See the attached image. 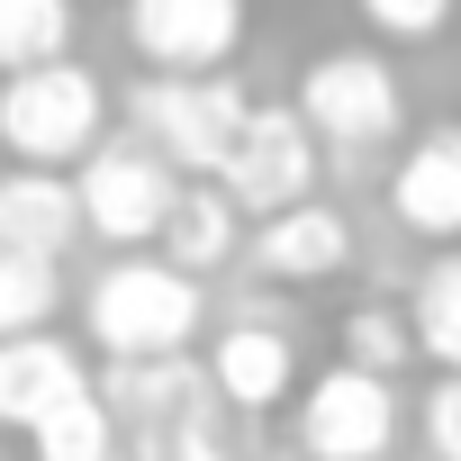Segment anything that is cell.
Listing matches in <instances>:
<instances>
[{"label":"cell","mask_w":461,"mask_h":461,"mask_svg":"<svg viewBox=\"0 0 461 461\" xmlns=\"http://www.w3.org/2000/svg\"><path fill=\"white\" fill-rule=\"evenodd\" d=\"M199 317H208L199 281L172 272L163 254H127V263H109V272L82 290V326H91V344H100L109 362H163V353H190Z\"/></svg>","instance_id":"1"},{"label":"cell","mask_w":461,"mask_h":461,"mask_svg":"<svg viewBox=\"0 0 461 461\" xmlns=\"http://www.w3.org/2000/svg\"><path fill=\"white\" fill-rule=\"evenodd\" d=\"M127 118H136L145 154H163L172 172L217 181L226 154H236V136H245V118H254V100H245V82H226V73H190V82L154 73V82L127 91Z\"/></svg>","instance_id":"2"},{"label":"cell","mask_w":461,"mask_h":461,"mask_svg":"<svg viewBox=\"0 0 461 461\" xmlns=\"http://www.w3.org/2000/svg\"><path fill=\"white\" fill-rule=\"evenodd\" d=\"M100 118H109V91L73 55L0 82V154L28 163V172H73L100 145Z\"/></svg>","instance_id":"3"},{"label":"cell","mask_w":461,"mask_h":461,"mask_svg":"<svg viewBox=\"0 0 461 461\" xmlns=\"http://www.w3.org/2000/svg\"><path fill=\"white\" fill-rule=\"evenodd\" d=\"M290 109H299V118L317 127V145H335L344 163L371 154V145H389V136L407 127V91H398L389 55H362V46L317 55V64L299 73V100H290Z\"/></svg>","instance_id":"4"},{"label":"cell","mask_w":461,"mask_h":461,"mask_svg":"<svg viewBox=\"0 0 461 461\" xmlns=\"http://www.w3.org/2000/svg\"><path fill=\"white\" fill-rule=\"evenodd\" d=\"M73 199H82V236H100L118 254H145L163 236L172 199H181V172L127 136V145H91L73 163Z\"/></svg>","instance_id":"5"},{"label":"cell","mask_w":461,"mask_h":461,"mask_svg":"<svg viewBox=\"0 0 461 461\" xmlns=\"http://www.w3.org/2000/svg\"><path fill=\"white\" fill-rule=\"evenodd\" d=\"M217 190L236 199L254 226L281 217V208H299V199H317V127L290 100H254L236 154H226V172H217Z\"/></svg>","instance_id":"6"},{"label":"cell","mask_w":461,"mask_h":461,"mask_svg":"<svg viewBox=\"0 0 461 461\" xmlns=\"http://www.w3.org/2000/svg\"><path fill=\"white\" fill-rule=\"evenodd\" d=\"M389 443H398V389L380 371L335 362L299 389V452L308 461H380Z\"/></svg>","instance_id":"7"},{"label":"cell","mask_w":461,"mask_h":461,"mask_svg":"<svg viewBox=\"0 0 461 461\" xmlns=\"http://www.w3.org/2000/svg\"><path fill=\"white\" fill-rule=\"evenodd\" d=\"M127 46L145 73H226V55L245 46V0H127Z\"/></svg>","instance_id":"8"},{"label":"cell","mask_w":461,"mask_h":461,"mask_svg":"<svg viewBox=\"0 0 461 461\" xmlns=\"http://www.w3.org/2000/svg\"><path fill=\"white\" fill-rule=\"evenodd\" d=\"M100 407L118 416V434H181V425H208L217 389H208V362L163 353V362H109Z\"/></svg>","instance_id":"9"},{"label":"cell","mask_w":461,"mask_h":461,"mask_svg":"<svg viewBox=\"0 0 461 461\" xmlns=\"http://www.w3.org/2000/svg\"><path fill=\"white\" fill-rule=\"evenodd\" d=\"M208 389H217V407H245V416L290 407L299 398V335L272 317H236L208 344Z\"/></svg>","instance_id":"10"},{"label":"cell","mask_w":461,"mask_h":461,"mask_svg":"<svg viewBox=\"0 0 461 461\" xmlns=\"http://www.w3.org/2000/svg\"><path fill=\"white\" fill-rule=\"evenodd\" d=\"M389 208H398L407 236H425V245H461V118H434V127L398 154V172H389Z\"/></svg>","instance_id":"11"},{"label":"cell","mask_w":461,"mask_h":461,"mask_svg":"<svg viewBox=\"0 0 461 461\" xmlns=\"http://www.w3.org/2000/svg\"><path fill=\"white\" fill-rule=\"evenodd\" d=\"M100 380L82 371V353L64 344V335H10L0 344V425L10 434H37L55 407H73V398H91Z\"/></svg>","instance_id":"12"},{"label":"cell","mask_w":461,"mask_h":461,"mask_svg":"<svg viewBox=\"0 0 461 461\" xmlns=\"http://www.w3.org/2000/svg\"><path fill=\"white\" fill-rule=\"evenodd\" d=\"M353 263V217L335 199H299L254 226V272L263 281H335Z\"/></svg>","instance_id":"13"},{"label":"cell","mask_w":461,"mask_h":461,"mask_svg":"<svg viewBox=\"0 0 461 461\" xmlns=\"http://www.w3.org/2000/svg\"><path fill=\"white\" fill-rule=\"evenodd\" d=\"M0 245H28L46 263H64L82 245V199H73V172H28L10 163L0 172Z\"/></svg>","instance_id":"14"},{"label":"cell","mask_w":461,"mask_h":461,"mask_svg":"<svg viewBox=\"0 0 461 461\" xmlns=\"http://www.w3.org/2000/svg\"><path fill=\"white\" fill-rule=\"evenodd\" d=\"M236 226H245V208L226 199L217 181H181V199H172V217H163V236H154V245H163V263H172V272H190V281H199V272H217L226 254L245 245Z\"/></svg>","instance_id":"15"},{"label":"cell","mask_w":461,"mask_h":461,"mask_svg":"<svg viewBox=\"0 0 461 461\" xmlns=\"http://www.w3.org/2000/svg\"><path fill=\"white\" fill-rule=\"evenodd\" d=\"M73 55V0H0V82Z\"/></svg>","instance_id":"16"},{"label":"cell","mask_w":461,"mask_h":461,"mask_svg":"<svg viewBox=\"0 0 461 461\" xmlns=\"http://www.w3.org/2000/svg\"><path fill=\"white\" fill-rule=\"evenodd\" d=\"M407 326H416V353H425V362L461 371V245L434 254V272H425L416 299H407Z\"/></svg>","instance_id":"17"},{"label":"cell","mask_w":461,"mask_h":461,"mask_svg":"<svg viewBox=\"0 0 461 461\" xmlns=\"http://www.w3.org/2000/svg\"><path fill=\"white\" fill-rule=\"evenodd\" d=\"M55 308H64V263H46L28 245H0V344L37 335Z\"/></svg>","instance_id":"18"},{"label":"cell","mask_w":461,"mask_h":461,"mask_svg":"<svg viewBox=\"0 0 461 461\" xmlns=\"http://www.w3.org/2000/svg\"><path fill=\"white\" fill-rule=\"evenodd\" d=\"M28 452H37V461H118V452H127V434H118V416H109V407H100V389H91V398L55 407V416L28 434Z\"/></svg>","instance_id":"19"},{"label":"cell","mask_w":461,"mask_h":461,"mask_svg":"<svg viewBox=\"0 0 461 461\" xmlns=\"http://www.w3.org/2000/svg\"><path fill=\"white\" fill-rule=\"evenodd\" d=\"M407 353H416V326H407L389 299H362V308L344 317V362H353V371H380V380H389Z\"/></svg>","instance_id":"20"},{"label":"cell","mask_w":461,"mask_h":461,"mask_svg":"<svg viewBox=\"0 0 461 461\" xmlns=\"http://www.w3.org/2000/svg\"><path fill=\"white\" fill-rule=\"evenodd\" d=\"M353 10L380 28V37H398V46H416V37H434L443 19H452V0H353Z\"/></svg>","instance_id":"21"},{"label":"cell","mask_w":461,"mask_h":461,"mask_svg":"<svg viewBox=\"0 0 461 461\" xmlns=\"http://www.w3.org/2000/svg\"><path fill=\"white\" fill-rule=\"evenodd\" d=\"M118 461H226L217 425H181V434H127Z\"/></svg>","instance_id":"22"},{"label":"cell","mask_w":461,"mask_h":461,"mask_svg":"<svg viewBox=\"0 0 461 461\" xmlns=\"http://www.w3.org/2000/svg\"><path fill=\"white\" fill-rule=\"evenodd\" d=\"M425 452L434 461H461V371H443L425 389Z\"/></svg>","instance_id":"23"},{"label":"cell","mask_w":461,"mask_h":461,"mask_svg":"<svg viewBox=\"0 0 461 461\" xmlns=\"http://www.w3.org/2000/svg\"><path fill=\"white\" fill-rule=\"evenodd\" d=\"M452 19H461V0H452Z\"/></svg>","instance_id":"24"}]
</instances>
